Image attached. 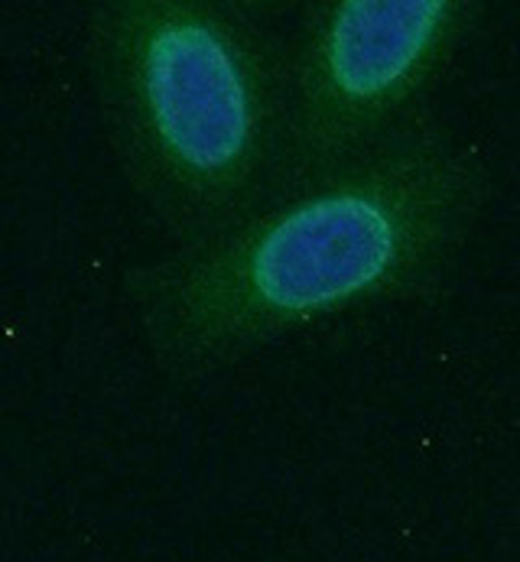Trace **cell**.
Returning <instances> with one entry per match:
<instances>
[{"label":"cell","mask_w":520,"mask_h":562,"mask_svg":"<svg viewBox=\"0 0 520 562\" xmlns=\"http://www.w3.org/2000/svg\"><path fill=\"white\" fill-rule=\"evenodd\" d=\"M491 199L485 157L430 111L371 154L127 277L157 364L199 381L316 322L430 296Z\"/></svg>","instance_id":"6da1fadb"},{"label":"cell","mask_w":520,"mask_h":562,"mask_svg":"<svg viewBox=\"0 0 520 562\" xmlns=\"http://www.w3.org/2000/svg\"><path fill=\"white\" fill-rule=\"evenodd\" d=\"M88 56L111 150L179 244L276 195L286 49L245 7L111 0L91 16Z\"/></svg>","instance_id":"7a4b0ae2"},{"label":"cell","mask_w":520,"mask_h":562,"mask_svg":"<svg viewBox=\"0 0 520 562\" xmlns=\"http://www.w3.org/2000/svg\"><path fill=\"white\" fill-rule=\"evenodd\" d=\"M482 16L475 0H323L286 49L280 192L342 169L423 114Z\"/></svg>","instance_id":"3957f363"}]
</instances>
